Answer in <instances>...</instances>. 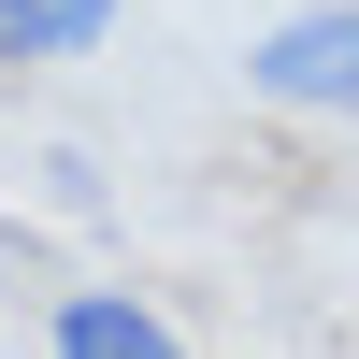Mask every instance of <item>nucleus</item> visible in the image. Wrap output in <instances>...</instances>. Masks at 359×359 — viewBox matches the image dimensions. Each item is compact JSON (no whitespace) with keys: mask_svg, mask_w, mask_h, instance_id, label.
Wrapping results in <instances>:
<instances>
[{"mask_svg":"<svg viewBox=\"0 0 359 359\" xmlns=\"http://www.w3.org/2000/svg\"><path fill=\"white\" fill-rule=\"evenodd\" d=\"M245 86H259V101H287V115H359V0L273 15V29H259V57H245Z\"/></svg>","mask_w":359,"mask_h":359,"instance_id":"1","label":"nucleus"},{"mask_svg":"<svg viewBox=\"0 0 359 359\" xmlns=\"http://www.w3.org/2000/svg\"><path fill=\"white\" fill-rule=\"evenodd\" d=\"M43 345H57V359H201L144 287H57V331H43Z\"/></svg>","mask_w":359,"mask_h":359,"instance_id":"2","label":"nucleus"},{"mask_svg":"<svg viewBox=\"0 0 359 359\" xmlns=\"http://www.w3.org/2000/svg\"><path fill=\"white\" fill-rule=\"evenodd\" d=\"M115 0H0V72H57V57H101Z\"/></svg>","mask_w":359,"mask_h":359,"instance_id":"3","label":"nucleus"}]
</instances>
